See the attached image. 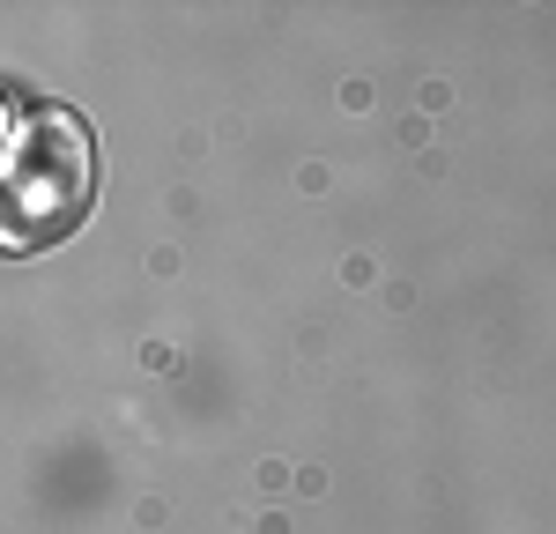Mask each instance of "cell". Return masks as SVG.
<instances>
[{
    "instance_id": "1",
    "label": "cell",
    "mask_w": 556,
    "mask_h": 534,
    "mask_svg": "<svg viewBox=\"0 0 556 534\" xmlns=\"http://www.w3.org/2000/svg\"><path fill=\"white\" fill-rule=\"evenodd\" d=\"M89 201V134L75 112H23L8 141V245H45Z\"/></svg>"
}]
</instances>
